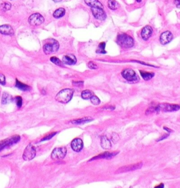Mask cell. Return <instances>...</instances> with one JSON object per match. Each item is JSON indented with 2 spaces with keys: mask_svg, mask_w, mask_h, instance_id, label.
Segmentation results:
<instances>
[{
  "mask_svg": "<svg viewBox=\"0 0 180 188\" xmlns=\"http://www.w3.org/2000/svg\"><path fill=\"white\" fill-rule=\"evenodd\" d=\"M117 43L120 47L125 49L131 48L134 46V41L133 38L126 33H120L117 36Z\"/></svg>",
  "mask_w": 180,
  "mask_h": 188,
  "instance_id": "obj_1",
  "label": "cell"
},
{
  "mask_svg": "<svg viewBox=\"0 0 180 188\" xmlns=\"http://www.w3.org/2000/svg\"><path fill=\"white\" fill-rule=\"evenodd\" d=\"M73 93H74V90H73V89H64L58 93L56 96L55 99L57 101H59V102L66 104L69 102L71 99H72Z\"/></svg>",
  "mask_w": 180,
  "mask_h": 188,
  "instance_id": "obj_2",
  "label": "cell"
},
{
  "mask_svg": "<svg viewBox=\"0 0 180 188\" xmlns=\"http://www.w3.org/2000/svg\"><path fill=\"white\" fill-rule=\"evenodd\" d=\"M179 109H180V105L174 104L162 103V104H160L157 105V110H158V112L176 111L179 110Z\"/></svg>",
  "mask_w": 180,
  "mask_h": 188,
  "instance_id": "obj_3",
  "label": "cell"
},
{
  "mask_svg": "<svg viewBox=\"0 0 180 188\" xmlns=\"http://www.w3.org/2000/svg\"><path fill=\"white\" fill-rule=\"evenodd\" d=\"M122 76L129 82H136L139 80V77L136 74L135 71L131 68H126L123 70L121 73Z\"/></svg>",
  "mask_w": 180,
  "mask_h": 188,
  "instance_id": "obj_4",
  "label": "cell"
},
{
  "mask_svg": "<svg viewBox=\"0 0 180 188\" xmlns=\"http://www.w3.org/2000/svg\"><path fill=\"white\" fill-rule=\"evenodd\" d=\"M59 48V44L56 40H51V43L45 44L43 47V50L46 54H52L54 52H57Z\"/></svg>",
  "mask_w": 180,
  "mask_h": 188,
  "instance_id": "obj_5",
  "label": "cell"
},
{
  "mask_svg": "<svg viewBox=\"0 0 180 188\" xmlns=\"http://www.w3.org/2000/svg\"><path fill=\"white\" fill-rule=\"evenodd\" d=\"M20 136L19 135H14V136L11 137V138L6 139V140H2L0 142V152L5 148H8V147H11L14 144L17 143L20 140Z\"/></svg>",
  "mask_w": 180,
  "mask_h": 188,
  "instance_id": "obj_6",
  "label": "cell"
},
{
  "mask_svg": "<svg viewBox=\"0 0 180 188\" xmlns=\"http://www.w3.org/2000/svg\"><path fill=\"white\" fill-rule=\"evenodd\" d=\"M36 155V149L32 145V144H30L28 146H27L23 154V158L25 161H30L32 159H34Z\"/></svg>",
  "mask_w": 180,
  "mask_h": 188,
  "instance_id": "obj_7",
  "label": "cell"
},
{
  "mask_svg": "<svg viewBox=\"0 0 180 188\" xmlns=\"http://www.w3.org/2000/svg\"><path fill=\"white\" fill-rule=\"evenodd\" d=\"M67 153V149L65 147H57L54 149L52 153V159L54 160H61L65 157Z\"/></svg>",
  "mask_w": 180,
  "mask_h": 188,
  "instance_id": "obj_8",
  "label": "cell"
},
{
  "mask_svg": "<svg viewBox=\"0 0 180 188\" xmlns=\"http://www.w3.org/2000/svg\"><path fill=\"white\" fill-rule=\"evenodd\" d=\"M143 166L142 162H139L137 163H134V164H131L128 165V166L120 167V168H118V170L115 171V173H126V172H130V171H133V170H136L137 169H140V168Z\"/></svg>",
  "mask_w": 180,
  "mask_h": 188,
  "instance_id": "obj_9",
  "label": "cell"
},
{
  "mask_svg": "<svg viewBox=\"0 0 180 188\" xmlns=\"http://www.w3.org/2000/svg\"><path fill=\"white\" fill-rule=\"evenodd\" d=\"M92 15L96 19L99 21H105L106 18V13L103 8L95 7L91 9Z\"/></svg>",
  "mask_w": 180,
  "mask_h": 188,
  "instance_id": "obj_10",
  "label": "cell"
},
{
  "mask_svg": "<svg viewBox=\"0 0 180 188\" xmlns=\"http://www.w3.org/2000/svg\"><path fill=\"white\" fill-rule=\"evenodd\" d=\"M44 20V18L40 14V13H36L30 16V18H28V22L31 26H38L42 23Z\"/></svg>",
  "mask_w": 180,
  "mask_h": 188,
  "instance_id": "obj_11",
  "label": "cell"
},
{
  "mask_svg": "<svg viewBox=\"0 0 180 188\" xmlns=\"http://www.w3.org/2000/svg\"><path fill=\"white\" fill-rule=\"evenodd\" d=\"M173 38V35L170 31H165L162 33V34L160 36V43L162 45H167L172 41Z\"/></svg>",
  "mask_w": 180,
  "mask_h": 188,
  "instance_id": "obj_12",
  "label": "cell"
},
{
  "mask_svg": "<svg viewBox=\"0 0 180 188\" xmlns=\"http://www.w3.org/2000/svg\"><path fill=\"white\" fill-rule=\"evenodd\" d=\"M153 33V28L150 26H146L142 28L141 31V37L142 40L144 41H147V40L151 38Z\"/></svg>",
  "mask_w": 180,
  "mask_h": 188,
  "instance_id": "obj_13",
  "label": "cell"
},
{
  "mask_svg": "<svg viewBox=\"0 0 180 188\" xmlns=\"http://www.w3.org/2000/svg\"><path fill=\"white\" fill-rule=\"evenodd\" d=\"M118 154V152H106L104 153H102V154H99V155L94 156V158L91 159L90 161H93V160L96 159H111V158L114 157Z\"/></svg>",
  "mask_w": 180,
  "mask_h": 188,
  "instance_id": "obj_14",
  "label": "cell"
},
{
  "mask_svg": "<svg viewBox=\"0 0 180 188\" xmlns=\"http://www.w3.org/2000/svg\"><path fill=\"white\" fill-rule=\"evenodd\" d=\"M71 147L75 152H79L83 148V142L81 139L76 138L71 142Z\"/></svg>",
  "mask_w": 180,
  "mask_h": 188,
  "instance_id": "obj_15",
  "label": "cell"
},
{
  "mask_svg": "<svg viewBox=\"0 0 180 188\" xmlns=\"http://www.w3.org/2000/svg\"><path fill=\"white\" fill-rule=\"evenodd\" d=\"M62 62L66 65L71 66V65H74L76 64L77 59L73 54H67V55H65L63 57Z\"/></svg>",
  "mask_w": 180,
  "mask_h": 188,
  "instance_id": "obj_16",
  "label": "cell"
},
{
  "mask_svg": "<svg viewBox=\"0 0 180 188\" xmlns=\"http://www.w3.org/2000/svg\"><path fill=\"white\" fill-rule=\"evenodd\" d=\"M0 33L6 35H13L14 31L9 25H3L0 26Z\"/></svg>",
  "mask_w": 180,
  "mask_h": 188,
  "instance_id": "obj_17",
  "label": "cell"
},
{
  "mask_svg": "<svg viewBox=\"0 0 180 188\" xmlns=\"http://www.w3.org/2000/svg\"><path fill=\"white\" fill-rule=\"evenodd\" d=\"M85 2L87 6H90L91 8L100 7L104 8V6L99 0H85Z\"/></svg>",
  "mask_w": 180,
  "mask_h": 188,
  "instance_id": "obj_18",
  "label": "cell"
},
{
  "mask_svg": "<svg viewBox=\"0 0 180 188\" xmlns=\"http://www.w3.org/2000/svg\"><path fill=\"white\" fill-rule=\"evenodd\" d=\"M101 145L102 148L105 149H109L111 147V141L106 136H102L101 138Z\"/></svg>",
  "mask_w": 180,
  "mask_h": 188,
  "instance_id": "obj_19",
  "label": "cell"
},
{
  "mask_svg": "<svg viewBox=\"0 0 180 188\" xmlns=\"http://www.w3.org/2000/svg\"><path fill=\"white\" fill-rule=\"evenodd\" d=\"M139 72H140V74L143 79H144V80H146V81L151 80V79L153 78V76L155 75V73H153V72H147L144 71H139Z\"/></svg>",
  "mask_w": 180,
  "mask_h": 188,
  "instance_id": "obj_20",
  "label": "cell"
},
{
  "mask_svg": "<svg viewBox=\"0 0 180 188\" xmlns=\"http://www.w3.org/2000/svg\"><path fill=\"white\" fill-rule=\"evenodd\" d=\"M92 121H93V118H92L91 117H85V118H83L73 120L71 121V123L73 124H82V123H89Z\"/></svg>",
  "mask_w": 180,
  "mask_h": 188,
  "instance_id": "obj_21",
  "label": "cell"
},
{
  "mask_svg": "<svg viewBox=\"0 0 180 188\" xmlns=\"http://www.w3.org/2000/svg\"><path fill=\"white\" fill-rule=\"evenodd\" d=\"M66 13V10L64 8H59L54 12V17L56 18H61Z\"/></svg>",
  "mask_w": 180,
  "mask_h": 188,
  "instance_id": "obj_22",
  "label": "cell"
},
{
  "mask_svg": "<svg viewBox=\"0 0 180 188\" xmlns=\"http://www.w3.org/2000/svg\"><path fill=\"white\" fill-rule=\"evenodd\" d=\"M107 5L108 7L113 11H115L119 7V4L115 0H108Z\"/></svg>",
  "mask_w": 180,
  "mask_h": 188,
  "instance_id": "obj_23",
  "label": "cell"
},
{
  "mask_svg": "<svg viewBox=\"0 0 180 188\" xmlns=\"http://www.w3.org/2000/svg\"><path fill=\"white\" fill-rule=\"evenodd\" d=\"M105 49H106V43H101L98 46L96 52H97V54H106V51Z\"/></svg>",
  "mask_w": 180,
  "mask_h": 188,
  "instance_id": "obj_24",
  "label": "cell"
},
{
  "mask_svg": "<svg viewBox=\"0 0 180 188\" xmlns=\"http://www.w3.org/2000/svg\"><path fill=\"white\" fill-rule=\"evenodd\" d=\"M16 87H18V89H20V90H23V91H28L29 90V89H30V87H29L28 85H25V84L19 82L18 80H16Z\"/></svg>",
  "mask_w": 180,
  "mask_h": 188,
  "instance_id": "obj_25",
  "label": "cell"
},
{
  "mask_svg": "<svg viewBox=\"0 0 180 188\" xmlns=\"http://www.w3.org/2000/svg\"><path fill=\"white\" fill-rule=\"evenodd\" d=\"M94 95V94L92 93V91L89 90V89H86L82 92L81 96L83 99H90V98Z\"/></svg>",
  "mask_w": 180,
  "mask_h": 188,
  "instance_id": "obj_26",
  "label": "cell"
},
{
  "mask_svg": "<svg viewBox=\"0 0 180 188\" xmlns=\"http://www.w3.org/2000/svg\"><path fill=\"white\" fill-rule=\"evenodd\" d=\"M50 61H52V63H54V64L57 65V66H63V62H62V61H61L60 59H58V58L55 57H51Z\"/></svg>",
  "mask_w": 180,
  "mask_h": 188,
  "instance_id": "obj_27",
  "label": "cell"
},
{
  "mask_svg": "<svg viewBox=\"0 0 180 188\" xmlns=\"http://www.w3.org/2000/svg\"><path fill=\"white\" fill-rule=\"evenodd\" d=\"M90 101H91V102L94 105H99L101 102L100 99H99V97L96 95L92 96V97L90 98Z\"/></svg>",
  "mask_w": 180,
  "mask_h": 188,
  "instance_id": "obj_28",
  "label": "cell"
},
{
  "mask_svg": "<svg viewBox=\"0 0 180 188\" xmlns=\"http://www.w3.org/2000/svg\"><path fill=\"white\" fill-rule=\"evenodd\" d=\"M11 7V5L9 2H4L1 5V9L3 10V11H8L10 10V9Z\"/></svg>",
  "mask_w": 180,
  "mask_h": 188,
  "instance_id": "obj_29",
  "label": "cell"
},
{
  "mask_svg": "<svg viewBox=\"0 0 180 188\" xmlns=\"http://www.w3.org/2000/svg\"><path fill=\"white\" fill-rule=\"evenodd\" d=\"M11 100V96H9V94H3V96H2V104H8L9 102Z\"/></svg>",
  "mask_w": 180,
  "mask_h": 188,
  "instance_id": "obj_30",
  "label": "cell"
},
{
  "mask_svg": "<svg viewBox=\"0 0 180 188\" xmlns=\"http://www.w3.org/2000/svg\"><path fill=\"white\" fill-rule=\"evenodd\" d=\"M88 67L90 68V69H97L99 68V66H97V64L96 63L93 62V61H90L87 64Z\"/></svg>",
  "mask_w": 180,
  "mask_h": 188,
  "instance_id": "obj_31",
  "label": "cell"
},
{
  "mask_svg": "<svg viewBox=\"0 0 180 188\" xmlns=\"http://www.w3.org/2000/svg\"><path fill=\"white\" fill-rule=\"evenodd\" d=\"M57 133H50V134H49L48 135H47V136H45L44 138H43L42 139V140L41 141H45V140H51V139H52V138H53V137L54 136V135H55Z\"/></svg>",
  "mask_w": 180,
  "mask_h": 188,
  "instance_id": "obj_32",
  "label": "cell"
},
{
  "mask_svg": "<svg viewBox=\"0 0 180 188\" xmlns=\"http://www.w3.org/2000/svg\"><path fill=\"white\" fill-rule=\"evenodd\" d=\"M16 101L17 106H18V107H21L22 104H23V99L20 96H16Z\"/></svg>",
  "mask_w": 180,
  "mask_h": 188,
  "instance_id": "obj_33",
  "label": "cell"
},
{
  "mask_svg": "<svg viewBox=\"0 0 180 188\" xmlns=\"http://www.w3.org/2000/svg\"><path fill=\"white\" fill-rule=\"evenodd\" d=\"M111 140L113 142H117L119 140V136L116 133H113L111 135Z\"/></svg>",
  "mask_w": 180,
  "mask_h": 188,
  "instance_id": "obj_34",
  "label": "cell"
},
{
  "mask_svg": "<svg viewBox=\"0 0 180 188\" xmlns=\"http://www.w3.org/2000/svg\"><path fill=\"white\" fill-rule=\"evenodd\" d=\"M83 84H84V82L83 81H73V85L74 86H76V87H83Z\"/></svg>",
  "mask_w": 180,
  "mask_h": 188,
  "instance_id": "obj_35",
  "label": "cell"
},
{
  "mask_svg": "<svg viewBox=\"0 0 180 188\" xmlns=\"http://www.w3.org/2000/svg\"><path fill=\"white\" fill-rule=\"evenodd\" d=\"M5 82L6 81H5L4 75L1 74V73H0V84H1V85H4Z\"/></svg>",
  "mask_w": 180,
  "mask_h": 188,
  "instance_id": "obj_36",
  "label": "cell"
},
{
  "mask_svg": "<svg viewBox=\"0 0 180 188\" xmlns=\"http://www.w3.org/2000/svg\"><path fill=\"white\" fill-rule=\"evenodd\" d=\"M168 136H169V134H168V133H166V134L163 135H162V136L160 137V138H158V140H157V142H159V141H161V140H163L164 139L167 138V137H168Z\"/></svg>",
  "mask_w": 180,
  "mask_h": 188,
  "instance_id": "obj_37",
  "label": "cell"
},
{
  "mask_svg": "<svg viewBox=\"0 0 180 188\" xmlns=\"http://www.w3.org/2000/svg\"><path fill=\"white\" fill-rule=\"evenodd\" d=\"M174 4L176 5V7L180 8V0H174Z\"/></svg>",
  "mask_w": 180,
  "mask_h": 188,
  "instance_id": "obj_38",
  "label": "cell"
},
{
  "mask_svg": "<svg viewBox=\"0 0 180 188\" xmlns=\"http://www.w3.org/2000/svg\"><path fill=\"white\" fill-rule=\"evenodd\" d=\"M104 109H107V110H114V109H115V106H108V107H105Z\"/></svg>",
  "mask_w": 180,
  "mask_h": 188,
  "instance_id": "obj_39",
  "label": "cell"
},
{
  "mask_svg": "<svg viewBox=\"0 0 180 188\" xmlns=\"http://www.w3.org/2000/svg\"><path fill=\"white\" fill-rule=\"evenodd\" d=\"M154 188H164V184L163 183L160 184L158 186H155Z\"/></svg>",
  "mask_w": 180,
  "mask_h": 188,
  "instance_id": "obj_40",
  "label": "cell"
},
{
  "mask_svg": "<svg viewBox=\"0 0 180 188\" xmlns=\"http://www.w3.org/2000/svg\"><path fill=\"white\" fill-rule=\"evenodd\" d=\"M164 130H165V131H168L169 133H170V132H172V131H171V130H169L168 128H166V127H164Z\"/></svg>",
  "mask_w": 180,
  "mask_h": 188,
  "instance_id": "obj_41",
  "label": "cell"
},
{
  "mask_svg": "<svg viewBox=\"0 0 180 188\" xmlns=\"http://www.w3.org/2000/svg\"><path fill=\"white\" fill-rule=\"evenodd\" d=\"M54 2H59V1H61V0H53Z\"/></svg>",
  "mask_w": 180,
  "mask_h": 188,
  "instance_id": "obj_42",
  "label": "cell"
},
{
  "mask_svg": "<svg viewBox=\"0 0 180 188\" xmlns=\"http://www.w3.org/2000/svg\"><path fill=\"white\" fill-rule=\"evenodd\" d=\"M136 1H137L138 3H140V2H141V1H142V0H136Z\"/></svg>",
  "mask_w": 180,
  "mask_h": 188,
  "instance_id": "obj_43",
  "label": "cell"
}]
</instances>
